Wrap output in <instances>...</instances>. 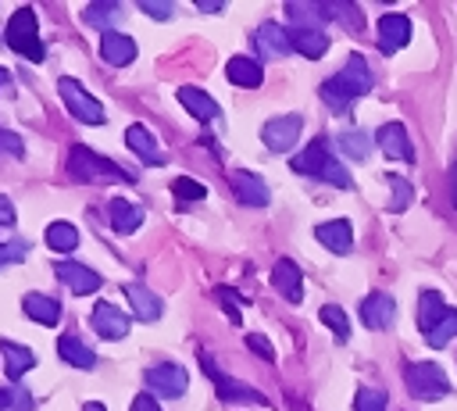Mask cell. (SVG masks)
Returning <instances> with one entry per match:
<instances>
[{
  "label": "cell",
  "mask_w": 457,
  "mask_h": 411,
  "mask_svg": "<svg viewBox=\"0 0 457 411\" xmlns=\"http://www.w3.org/2000/svg\"><path fill=\"white\" fill-rule=\"evenodd\" d=\"M371 86H375V79H371L368 61H364L361 54H350L346 64H343L336 75H328V79L321 82V100H325L336 114H346L350 104H353L357 96H364Z\"/></svg>",
  "instance_id": "cell-1"
},
{
  "label": "cell",
  "mask_w": 457,
  "mask_h": 411,
  "mask_svg": "<svg viewBox=\"0 0 457 411\" xmlns=\"http://www.w3.org/2000/svg\"><path fill=\"white\" fill-rule=\"evenodd\" d=\"M453 336H457V311L450 307V311L443 315V322H439V325H436V329H432L425 340H428V347H446Z\"/></svg>",
  "instance_id": "cell-39"
},
{
  "label": "cell",
  "mask_w": 457,
  "mask_h": 411,
  "mask_svg": "<svg viewBox=\"0 0 457 411\" xmlns=\"http://www.w3.org/2000/svg\"><path fill=\"white\" fill-rule=\"evenodd\" d=\"M375 143H378V150H382L386 157L414 164V143H411V136H407L403 122H382V125H378V132H375Z\"/></svg>",
  "instance_id": "cell-8"
},
{
  "label": "cell",
  "mask_w": 457,
  "mask_h": 411,
  "mask_svg": "<svg viewBox=\"0 0 457 411\" xmlns=\"http://www.w3.org/2000/svg\"><path fill=\"white\" fill-rule=\"evenodd\" d=\"M125 147L143 161V164H154V168H161V164H168V157H164V150L157 147V136L146 129V125H129L125 129Z\"/></svg>",
  "instance_id": "cell-13"
},
{
  "label": "cell",
  "mask_w": 457,
  "mask_h": 411,
  "mask_svg": "<svg viewBox=\"0 0 457 411\" xmlns=\"http://www.w3.org/2000/svg\"><path fill=\"white\" fill-rule=\"evenodd\" d=\"M200 365L207 368V379L214 382L218 400H225V404H228V400H232V404H268L261 390H253V386H246V382H239V379L225 375V372L218 368V361H214L207 350H200Z\"/></svg>",
  "instance_id": "cell-6"
},
{
  "label": "cell",
  "mask_w": 457,
  "mask_h": 411,
  "mask_svg": "<svg viewBox=\"0 0 457 411\" xmlns=\"http://www.w3.org/2000/svg\"><path fill=\"white\" fill-rule=\"evenodd\" d=\"M89 322H93L96 336H104V340H125L129 336V325H132V318L121 307H114L111 300H96Z\"/></svg>",
  "instance_id": "cell-9"
},
{
  "label": "cell",
  "mask_w": 457,
  "mask_h": 411,
  "mask_svg": "<svg viewBox=\"0 0 457 411\" xmlns=\"http://www.w3.org/2000/svg\"><path fill=\"white\" fill-rule=\"evenodd\" d=\"M450 200H453V207H457V164L450 168Z\"/></svg>",
  "instance_id": "cell-48"
},
{
  "label": "cell",
  "mask_w": 457,
  "mask_h": 411,
  "mask_svg": "<svg viewBox=\"0 0 457 411\" xmlns=\"http://www.w3.org/2000/svg\"><path fill=\"white\" fill-rule=\"evenodd\" d=\"M0 411H11V390H0Z\"/></svg>",
  "instance_id": "cell-50"
},
{
  "label": "cell",
  "mask_w": 457,
  "mask_h": 411,
  "mask_svg": "<svg viewBox=\"0 0 457 411\" xmlns=\"http://www.w3.org/2000/svg\"><path fill=\"white\" fill-rule=\"evenodd\" d=\"M82 21L93 25V29H104V32H118L114 25L121 21V4H114V0H96V4L82 7Z\"/></svg>",
  "instance_id": "cell-30"
},
{
  "label": "cell",
  "mask_w": 457,
  "mask_h": 411,
  "mask_svg": "<svg viewBox=\"0 0 457 411\" xmlns=\"http://www.w3.org/2000/svg\"><path fill=\"white\" fill-rule=\"evenodd\" d=\"M196 11H221V4H214V0H196Z\"/></svg>",
  "instance_id": "cell-49"
},
{
  "label": "cell",
  "mask_w": 457,
  "mask_h": 411,
  "mask_svg": "<svg viewBox=\"0 0 457 411\" xmlns=\"http://www.w3.org/2000/svg\"><path fill=\"white\" fill-rule=\"evenodd\" d=\"M271 286H275V293H278L282 300L300 304V300H303V275H300L296 261L278 257V261H275V268H271Z\"/></svg>",
  "instance_id": "cell-16"
},
{
  "label": "cell",
  "mask_w": 457,
  "mask_h": 411,
  "mask_svg": "<svg viewBox=\"0 0 457 411\" xmlns=\"http://www.w3.org/2000/svg\"><path fill=\"white\" fill-rule=\"evenodd\" d=\"M21 311H25L32 322H39V325H57V322L64 318L61 300H57V297H46V293H25V297H21Z\"/></svg>",
  "instance_id": "cell-20"
},
{
  "label": "cell",
  "mask_w": 457,
  "mask_h": 411,
  "mask_svg": "<svg viewBox=\"0 0 457 411\" xmlns=\"http://www.w3.org/2000/svg\"><path fill=\"white\" fill-rule=\"evenodd\" d=\"M286 18L293 21V29H321L325 18V4H311V0H289L286 4Z\"/></svg>",
  "instance_id": "cell-29"
},
{
  "label": "cell",
  "mask_w": 457,
  "mask_h": 411,
  "mask_svg": "<svg viewBox=\"0 0 457 411\" xmlns=\"http://www.w3.org/2000/svg\"><path fill=\"white\" fill-rule=\"evenodd\" d=\"M228 186H232V193H236V200L239 204H246V207H264L268 200H271V189H268V182L261 179V175H253V172H232L228 175Z\"/></svg>",
  "instance_id": "cell-14"
},
{
  "label": "cell",
  "mask_w": 457,
  "mask_h": 411,
  "mask_svg": "<svg viewBox=\"0 0 457 411\" xmlns=\"http://www.w3.org/2000/svg\"><path fill=\"white\" fill-rule=\"evenodd\" d=\"M146 386H150L154 393H161V397H182V393L189 390V375H186L182 365L161 361V365H154V368L146 372Z\"/></svg>",
  "instance_id": "cell-10"
},
{
  "label": "cell",
  "mask_w": 457,
  "mask_h": 411,
  "mask_svg": "<svg viewBox=\"0 0 457 411\" xmlns=\"http://www.w3.org/2000/svg\"><path fill=\"white\" fill-rule=\"evenodd\" d=\"M143 14H150V18H157V21H164V18H171L175 14V7L171 4H157V0H139L136 4Z\"/></svg>",
  "instance_id": "cell-42"
},
{
  "label": "cell",
  "mask_w": 457,
  "mask_h": 411,
  "mask_svg": "<svg viewBox=\"0 0 457 411\" xmlns=\"http://www.w3.org/2000/svg\"><path fill=\"white\" fill-rule=\"evenodd\" d=\"M0 154H7V157H25V143H21V136L11 132V129H0Z\"/></svg>",
  "instance_id": "cell-41"
},
{
  "label": "cell",
  "mask_w": 457,
  "mask_h": 411,
  "mask_svg": "<svg viewBox=\"0 0 457 411\" xmlns=\"http://www.w3.org/2000/svg\"><path fill=\"white\" fill-rule=\"evenodd\" d=\"M353 411H389V397L382 390H371V386H357V397H353Z\"/></svg>",
  "instance_id": "cell-38"
},
{
  "label": "cell",
  "mask_w": 457,
  "mask_h": 411,
  "mask_svg": "<svg viewBox=\"0 0 457 411\" xmlns=\"http://www.w3.org/2000/svg\"><path fill=\"white\" fill-rule=\"evenodd\" d=\"M4 39L14 54H21L25 61L39 64L46 61V46L39 39V21H36V11L32 7H18L11 18H7V29H4Z\"/></svg>",
  "instance_id": "cell-3"
},
{
  "label": "cell",
  "mask_w": 457,
  "mask_h": 411,
  "mask_svg": "<svg viewBox=\"0 0 457 411\" xmlns=\"http://www.w3.org/2000/svg\"><path fill=\"white\" fill-rule=\"evenodd\" d=\"M11 86V71L7 68H0V89H7Z\"/></svg>",
  "instance_id": "cell-51"
},
{
  "label": "cell",
  "mask_w": 457,
  "mask_h": 411,
  "mask_svg": "<svg viewBox=\"0 0 457 411\" xmlns=\"http://www.w3.org/2000/svg\"><path fill=\"white\" fill-rule=\"evenodd\" d=\"M46 247L57 254H71L79 247V229L71 222H50L46 225Z\"/></svg>",
  "instance_id": "cell-33"
},
{
  "label": "cell",
  "mask_w": 457,
  "mask_h": 411,
  "mask_svg": "<svg viewBox=\"0 0 457 411\" xmlns=\"http://www.w3.org/2000/svg\"><path fill=\"white\" fill-rule=\"evenodd\" d=\"M100 57L107 64H114V68H125L136 57V39L125 36V32H104L100 36Z\"/></svg>",
  "instance_id": "cell-21"
},
{
  "label": "cell",
  "mask_w": 457,
  "mask_h": 411,
  "mask_svg": "<svg viewBox=\"0 0 457 411\" xmlns=\"http://www.w3.org/2000/svg\"><path fill=\"white\" fill-rule=\"evenodd\" d=\"M325 18H336L343 21L350 32H361L364 29V14L357 4H346V0H336V4H325Z\"/></svg>",
  "instance_id": "cell-34"
},
{
  "label": "cell",
  "mask_w": 457,
  "mask_h": 411,
  "mask_svg": "<svg viewBox=\"0 0 457 411\" xmlns=\"http://www.w3.org/2000/svg\"><path fill=\"white\" fill-rule=\"evenodd\" d=\"M179 104H182L196 122H214V118L221 114L218 100H214L211 93L196 89V86H179Z\"/></svg>",
  "instance_id": "cell-22"
},
{
  "label": "cell",
  "mask_w": 457,
  "mask_h": 411,
  "mask_svg": "<svg viewBox=\"0 0 457 411\" xmlns=\"http://www.w3.org/2000/svg\"><path fill=\"white\" fill-rule=\"evenodd\" d=\"M411 43V18L407 14H382L378 18V50L389 57Z\"/></svg>",
  "instance_id": "cell-15"
},
{
  "label": "cell",
  "mask_w": 457,
  "mask_h": 411,
  "mask_svg": "<svg viewBox=\"0 0 457 411\" xmlns=\"http://www.w3.org/2000/svg\"><path fill=\"white\" fill-rule=\"evenodd\" d=\"M0 225H14V204L0 193Z\"/></svg>",
  "instance_id": "cell-47"
},
{
  "label": "cell",
  "mask_w": 457,
  "mask_h": 411,
  "mask_svg": "<svg viewBox=\"0 0 457 411\" xmlns=\"http://www.w3.org/2000/svg\"><path fill=\"white\" fill-rule=\"evenodd\" d=\"M357 315H361V322H364L368 329H389V325L396 322V300H393L389 293H368V297L361 300Z\"/></svg>",
  "instance_id": "cell-17"
},
{
  "label": "cell",
  "mask_w": 457,
  "mask_h": 411,
  "mask_svg": "<svg viewBox=\"0 0 457 411\" xmlns=\"http://www.w3.org/2000/svg\"><path fill=\"white\" fill-rule=\"evenodd\" d=\"M121 289H125V297H129V304H132L136 318H143V322H157V318H161L164 304H161V297H157V293H150L143 282H125Z\"/></svg>",
  "instance_id": "cell-25"
},
{
  "label": "cell",
  "mask_w": 457,
  "mask_h": 411,
  "mask_svg": "<svg viewBox=\"0 0 457 411\" xmlns=\"http://www.w3.org/2000/svg\"><path fill=\"white\" fill-rule=\"evenodd\" d=\"M171 197H175L182 207H189V204H196V200L207 197V186L196 182V179H189V175H179V179H171Z\"/></svg>",
  "instance_id": "cell-35"
},
{
  "label": "cell",
  "mask_w": 457,
  "mask_h": 411,
  "mask_svg": "<svg viewBox=\"0 0 457 411\" xmlns=\"http://www.w3.org/2000/svg\"><path fill=\"white\" fill-rule=\"evenodd\" d=\"M300 129H303V118L300 114H278V118H268L264 129H261V139L271 154H286L296 147L300 139Z\"/></svg>",
  "instance_id": "cell-7"
},
{
  "label": "cell",
  "mask_w": 457,
  "mask_h": 411,
  "mask_svg": "<svg viewBox=\"0 0 457 411\" xmlns=\"http://www.w3.org/2000/svg\"><path fill=\"white\" fill-rule=\"evenodd\" d=\"M107 218H111V229H114V232L129 236V232H136V229L143 225V207L132 204V200H125V197H114V200L107 204Z\"/></svg>",
  "instance_id": "cell-24"
},
{
  "label": "cell",
  "mask_w": 457,
  "mask_h": 411,
  "mask_svg": "<svg viewBox=\"0 0 457 411\" xmlns=\"http://www.w3.org/2000/svg\"><path fill=\"white\" fill-rule=\"evenodd\" d=\"M253 46H257V54L261 57H268V61H278V57H286V54H293V39H289V29H282V25H275V21H264L261 29H253Z\"/></svg>",
  "instance_id": "cell-11"
},
{
  "label": "cell",
  "mask_w": 457,
  "mask_h": 411,
  "mask_svg": "<svg viewBox=\"0 0 457 411\" xmlns=\"http://www.w3.org/2000/svg\"><path fill=\"white\" fill-rule=\"evenodd\" d=\"M336 143H339V150H343L350 161H368V154H371V136L361 132V129H343V132L336 136Z\"/></svg>",
  "instance_id": "cell-32"
},
{
  "label": "cell",
  "mask_w": 457,
  "mask_h": 411,
  "mask_svg": "<svg viewBox=\"0 0 457 411\" xmlns=\"http://www.w3.org/2000/svg\"><path fill=\"white\" fill-rule=\"evenodd\" d=\"M289 39H293V50H300V54L311 57V61H318V57L328 50L325 29H289Z\"/></svg>",
  "instance_id": "cell-31"
},
{
  "label": "cell",
  "mask_w": 457,
  "mask_h": 411,
  "mask_svg": "<svg viewBox=\"0 0 457 411\" xmlns=\"http://www.w3.org/2000/svg\"><path fill=\"white\" fill-rule=\"evenodd\" d=\"M11 411H32V393L21 390V386H14L11 390Z\"/></svg>",
  "instance_id": "cell-45"
},
{
  "label": "cell",
  "mask_w": 457,
  "mask_h": 411,
  "mask_svg": "<svg viewBox=\"0 0 457 411\" xmlns=\"http://www.w3.org/2000/svg\"><path fill=\"white\" fill-rule=\"evenodd\" d=\"M64 168H68L71 182H89V186L136 182V172H129V168H121V164L100 157L96 150H89V147H82V143H75V147L68 150V164H64Z\"/></svg>",
  "instance_id": "cell-2"
},
{
  "label": "cell",
  "mask_w": 457,
  "mask_h": 411,
  "mask_svg": "<svg viewBox=\"0 0 457 411\" xmlns=\"http://www.w3.org/2000/svg\"><path fill=\"white\" fill-rule=\"evenodd\" d=\"M321 322L336 332V340H339V343H346V340H350V318H346V311H343L339 304H325V307H321Z\"/></svg>",
  "instance_id": "cell-37"
},
{
  "label": "cell",
  "mask_w": 457,
  "mask_h": 411,
  "mask_svg": "<svg viewBox=\"0 0 457 411\" xmlns=\"http://www.w3.org/2000/svg\"><path fill=\"white\" fill-rule=\"evenodd\" d=\"M386 182H389V189H393V197H389V211H407L411 207V200H414V186L407 182V179H400V175H386Z\"/></svg>",
  "instance_id": "cell-36"
},
{
  "label": "cell",
  "mask_w": 457,
  "mask_h": 411,
  "mask_svg": "<svg viewBox=\"0 0 457 411\" xmlns=\"http://www.w3.org/2000/svg\"><path fill=\"white\" fill-rule=\"evenodd\" d=\"M57 93H61V100H64V107H68L71 118H79V122H86V125H104V122H107L104 104H100L93 93H86L82 82H75L71 75H61V79H57Z\"/></svg>",
  "instance_id": "cell-5"
},
{
  "label": "cell",
  "mask_w": 457,
  "mask_h": 411,
  "mask_svg": "<svg viewBox=\"0 0 457 411\" xmlns=\"http://www.w3.org/2000/svg\"><path fill=\"white\" fill-rule=\"evenodd\" d=\"M54 272H57V279H61L75 297L96 293V289L104 286L100 272H93V268H86V264H79V261H57V264H54Z\"/></svg>",
  "instance_id": "cell-12"
},
{
  "label": "cell",
  "mask_w": 457,
  "mask_h": 411,
  "mask_svg": "<svg viewBox=\"0 0 457 411\" xmlns=\"http://www.w3.org/2000/svg\"><path fill=\"white\" fill-rule=\"evenodd\" d=\"M332 161V154H328V139L325 136H318L314 143H307L289 164H293V172L296 175H314V179H321V172H325V164Z\"/></svg>",
  "instance_id": "cell-18"
},
{
  "label": "cell",
  "mask_w": 457,
  "mask_h": 411,
  "mask_svg": "<svg viewBox=\"0 0 457 411\" xmlns=\"http://www.w3.org/2000/svg\"><path fill=\"white\" fill-rule=\"evenodd\" d=\"M446 311H450V307L443 304V293H439V289H421V293H418V329H421L425 336L443 322Z\"/></svg>",
  "instance_id": "cell-28"
},
{
  "label": "cell",
  "mask_w": 457,
  "mask_h": 411,
  "mask_svg": "<svg viewBox=\"0 0 457 411\" xmlns=\"http://www.w3.org/2000/svg\"><path fill=\"white\" fill-rule=\"evenodd\" d=\"M25 257H29V243H25L21 236L0 243V268H7V264H21Z\"/></svg>",
  "instance_id": "cell-40"
},
{
  "label": "cell",
  "mask_w": 457,
  "mask_h": 411,
  "mask_svg": "<svg viewBox=\"0 0 457 411\" xmlns=\"http://www.w3.org/2000/svg\"><path fill=\"white\" fill-rule=\"evenodd\" d=\"M225 75H228V82H232V86H239V89H257V86L264 82V68H261L253 57H243V54L228 57Z\"/></svg>",
  "instance_id": "cell-23"
},
{
  "label": "cell",
  "mask_w": 457,
  "mask_h": 411,
  "mask_svg": "<svg viewBox=\"0 0 457 411\" xmlns=\"http://www.w3.org/2000/svg\"><path fill=\"white\" fill-rule=\"evenodd\" d=\"M403 386L414 400H443L450 393V379L436 361H411L403 368Z\"/></svg>",
  "instance_id": "cell-4"
},
{
  "label": "cell",
  "mask_w": 457,
  "mask_h": 411,
  "mask_svg": "<svg viewBox=\"0 0 457 411\" xmlns=\"http://www.w3.org/2000/svg\"><path fill=\"white\" fill-rule=\"evenodd\" d=\"M82 411H107V407H104V404H100V400H89V404H86V407H82Z\"/></svg>",
  "instance_id": "cell-52"
},
{
  "label": "cell",
  "mask_w": 457,
  "mask_h": 411,
  "mask_svg": "<svg viewBox=\"0 0 457 411\" xmlns=\"http://www.w3.org/2000/svg\"><path fill=\"white\" fill-rule=\"evenodd\" d=\"M57 357L64 361V365H71V368H82V372H89L93 365H96V354H93V347H86L75 332H64V336H57Z\"/></svg>",
  "instance_id": "cell-26"
},
{
  "label": "cell",
  "mask_w": 457,
  "mask_h": 411,
  "mask_svg": "<svg viewBox=\"0 0 457 411\" xmlns=\"http://www.w3.org/2000/svg\"><path fill=\"white\" fill-rule=\"evenodd\" d=\"M0 357H4V372H7L11 382H18V379L36 365V354H32L29 347L14 343V340H0Z\"/></svg>",
  "instance_id": "cell-27"
},
{
  "label": "cell",
  "mask_w": 457,
  "mask_h": 411,
  "mask_svg": "<svg viewBox=\"0 0 457 411\" xmlns=\"http://www.w3.org/2000/svg\"><path fill=\"white\" fill-rule=\"evenodd\" d=\"M214 297H218V304H221V307L228 311V322H236V325H239V318H243V315H239V304H236V293H228V289L221 286V289H218Z\"/></svg>",
  "instance_id": "cell-43"
},
{
  "label": "cell",
  "mask_w": 457,
  "mask_h": 411,
  "mask_svg": "<svg viewBox=\"0 0 457 411\" xmlns=\"http://www.w3.org/2000/svg\"><path fill=\"white\" fill-rule=\"evenodd\" d=\"M246 347H250V350H253L257 357H264V361H275V350L268 347V340H264V336L250 332V336H246Z\"/></svg>",
  "instance_id": "cell-44"
},
{
  "label": "cell",
  "mask_w": 457,
  "mask_h": 411,
  "mask_svg": "<svg viewBox=\"0 0 457 411\" xmlns=\"http://www.w3.org/2000/svg\"><path fill=\"white\" fill-rule=\"evenodd\" d=\"M129 411H161V404L150 397V393H139L136 400H132V407Z\"/></svg>",
  "instance_id": "cell-46"
},
{
  "label": "cell",
  "mask_w": 457,
  "mask_h": 411,
  "mask_svg": "<svg viewBox=\"0 0 457 411\" xmlns=\"http://www.w3.org/2000/svg\"><path fill=\"white\" fill-rule=\"evenodd\" d=\"M314 236H318V243L328 247L332 254H350V250H353V225H350L346 218L321 222V225L314 229Z\"/></svg>",
  "instance_id": "cell-19"
}]
</instances>
